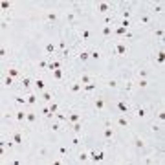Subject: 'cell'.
Wrapping results in <instances>:
<instances>
[{
	"mask_svg": "<svg viewBox=\"0 0 165 165\" xmlns=\"http://www.w3.org/2000/svg\"><path fill=\"white\" fill-rule=\"evenodd\" d=\"M147 75H149L147 70H140V72H138V77H140V79H147Z\"/></svg>",
	"mask_w": 165,
	"mask_h": 165,
	"instance_id": "cell-56",
	"label": "cell"
},
{
	"mask_svg": "<svg viewBox=\"0 0 165 165\" xmlns=\"http://www.w3.org/2000/svg\"><path fill=\"white\" fill-rule=\"evenodd\" d=\"M90 59H96V61H99V59H101V50H97V48L90 50Z\"/></svg>",
	"mask_w": 165,
	"mask_h": 165,
	"instance_id": "cell-33",
	"label": "cell"
},
{
	"mask_svg": "<svg viewBox=\"0 0 165 165\" xmlns=\"http://www.w3.org/2000/svg\"><path fill=\"white\" fill-rule=\"evenodd\" d=\"M77 59L81 62H86L88 59H90V50H81L79 53H77Z\"/></svg>",
	"mask_w": 165,
	"mask_h": 165,
	"instance_id": "cell-21",
	"label": "cell"
},
{
	"mask_svg": "<svg viewBox=\"0 0 165 165\" xmlns=\"http://www.w3.org/2000/svg\"><path fill=\"white\" fill-rule=\"evenodd\" d=\"M150 22H152V17H150L149 13H143V15L138 17V24H140V26H149Z\"/></svg>",
	"mask_w": 165,
	"mask_h": 165,
	"instance_id": "cell-10",
	"label": "cell"
},
{
	"mask_svg": "<svg viewBox=\"0 0 165 165\" xmlns=\"http://www.w3.org/2000/svg\"><path fill=\"white\" fill-rule=\"evenodd\" d=\"M7 75L13 77V79H17V77H20V70H19L17 66H9V68H7Z\"/></svg>",
	"mask_w": 165,
	"mask_h": 165,
	"instance_id": "cell-20",
	"label": "cell"
},
{
	"mask_svg": "<svg viewBox=\"0 0 165 165\" xmlns=\"http://www.w3.org/2000/svg\"><path fill=\"white\" fill-rule=\"evenodd\" d=\"M154 11L156 13H163V4L160 2V4H154Z\"/></svg>",
	"mask_w": 165,
	"mask_h": 165,
	"instance_id": "cell-54",
	"label": "cell"
},
{
	"mask_svg": "<svg viewBox=\"0 0 165 165\" xmlns=\"http://www.w3.org/2000/svg\"><path fill=\"white\" fill-rule=\"evenodd\" d=\"M79 39H81V41H90V39H92V31H90L88 28H82L81 31H79Z\"/></svg>",
	"mask_w": 165,
	"mask_h": 165,
	"instance_id": "cell-18",
	"label": "cell"
},
{
	"mask_svg": "<svg viewBox=\"0 0 165 165\" xmlns=\"http://www.w3.org/2000/svg\"><path fill=\"white\" fill-rule=\"evenodd\" d=\"M37 119H39V114L37 112H33V110H29L28 114H26V121L29 125H33V123H37Z\"/></svg>",
	"mask_w": 165,
	"mask_h": 165,
	"instance_id": "cell-15",
	"label": "cell"
},
{
	"mask_svg": "<svg viewBox=\"0 0 165 165\" xmlns=\"http://www.w3.org/2000/svg\"><path fill=\"white\" fill-rule=\"evenodd\" d=\"M53 97H55V92H50V90H44V92H42V99H44L46 103H51Z\"/></svg>",
	"mask_w": 165,
	"mask_h": 165,
	"instance_id": "cell-22",
	"label": "cell"
},
{
	"mask_svg": "<svg viewBox=\"0 0 165 165\" xmlns=\"http://www.w3.org/2000/svg\"><path fill=\"white\" fill-rule=\"evenodd\" d=\"M11 140H13L17 145H20V143H24V134H22L20 130H15V132L11 134Z\"/></svg>",
	"mask_w": 165,
	"mask_h": 165,
	"instance_id": "cell-16",
	"label": "cell"
},
{
	"mask_svg": "<svg viewBox=\"0 0 165 165\" xmlns=\"http://www.w3.org/2000/svg\"><path fill=\"white\" fill-rule=\"evenodd\" d=\"M116 123L119 125L121 128H128V127H130V119H128L127 116H119V118L116 119Z\"/></svg>",
	"mask_w": 165,
	"mask_h": 165,
	"instance_id": "cell-14",
	"label": "cell"
},
{
	"mask_svg": "<svg viewBox=\"0 0 165 165\" xmlns=\"http://www.w3.org/2000/svg\"><path fill=\"white\" fill-rule=\"evenodd\" d=\"M13 81H15L13 77H9V75H6V77H4V86H7V88H11V86H13Z\"/></svg>",
	"mask_w": 165,
	"mask_h": 165,
	"instance_id": "cell-44",
	"label": "cell"
},
{
	"mask_svg": "<svg viewBox=\"0 0 165 165\" xmlns=\"http://www.w3.org/2000/svg\"><path fill=\"white\" fill-rule=\"evenodd\" d=\"M156 62H158L160 66L165 62V53H163V50H160V51H158V55H156Z\"/></svg>",
	"mask_w": 165,
	"mask_h": 165,
	"instance_id": "cell-39",
	"label": "cell"
},
{
	"mask_svg": "<svg viewBox=\"0 0 165 165\" xmlns=\"http://www.w3.org/2000/svg\"><path fill=\"white\" fill-rule=\"evenodd\" d=\"M132 112H134V116H136V118L143 119V118H147V112H149V110H147V106H145V105H138V106H134V110H132Z\"/></svg>",
	"mask_w": 165,
	"mask_h": 165,
	"instance_id": "cell-5",
	"label": "cell"
},
{
	"mask_svg": "<svg viewBox=\"0 0 165 165\" xmlns=\"http://www.w3.org/2000/svg\"><path fill=\"white\" fill-rule=\"evenodd\" d=\"M77 81L81 82V84H88V82H92V75H88V74H82Z\"/></svg>",
	"mask_w": 165,
	"mask_h": 165,
	"instance_id": "cell-35",
	"label": "cell"
},
{
	"mask_svg": "<svg viewBox=\"0 0 165 165\" xmlns=\"http://www.w3.org/2000/svg\"><path fill=\"white\" fill-rule=\"evenodd\" d=\"M51 77H53L55 81H62V77H64V72H62V68L53 70V72H51Z\"/></svg>",
	"mask_w": 165,
	"mask_h": 165,
	"instance_id": "cell-25",
	"label": "cell"
},
{
	"mask_svg": "<svg viewBox=\"0 0 165 165\" xmlns=\"http://www.w3.org/2000/svg\"><path fill=\"white\" fill-rule=\"evenodd\" d=\"M119 26H121V28H125V29H128V28L132 26V22H130V20H123V19H121V22H119Z\"/></svg>",
	"mask_w": 165,
	"mask_h": 165,
	"instance_id": "cell-52",
	"label": "cell"
},
{
	"mask_svg": "<svg viewBox=\"0 0 165 165\" xmlns=\"http://www.w3.org/2000/svg\"><path fill=\"white\" fill-rule=\"evenodd\" d=\"M128 29H125V28H121V26H118L116 29H112V35H116V37H125V33H127Z\"/></svg>",
	"mask_w": 165,
	"mask_h": 165,
	"instance_id": "cell-28",
	"label": "cell"
},
{
	"mask_svg": "<svg viewBox=\"0 0 165 165\" xmlns=\"http://www.w3.org/2000/svg\"><path fill=\"white\" fill-rule=\"evenodd\" d=\"M0 9H2V11H9V9H11V4H9L7 0H4V2H0Z\"/></svg>",
	"mask_w": 165,
	"mask_h": 165,
	"instance_id": "cell-45",
	"label": "cell"
},
{
	"mask_svg": "<svg viewBox=\"0 0 165 165\" xmlns=\"http://www.w3.org/2000/svg\"><path fill=\"white\" fill-rule=\"evenodd\" d=\"M105 108H106L105 97H96V101H94V110H96V112H103Z\"/></svg>",
	"mask_w": 165,
	"mask_h": 165,
	"instance_id": "cell-7",
	"label": "cell"
},
{
	"mask_svg": "<svg viewBox=\"0 0 165 165\" xmlns=\"http://www.w3.org/2000/svg\"><path fill=\"white\" fill-rule=\"evenodd\" d=\"M97 88V82H88V84H82V92H86V94H90V92H94Z\"/></svg>",
	"mask_w": 165,
	"mask_h": 165,
	"instance_id": "cell-24",
	"label": "cell"
},
{
	"mask_svg": "<svg viewBox=\"0 0 165 165\" xmlns=\"http://www.w3.org/2000/svg\"><path fill=\"white\" fill-rule=\"evenodd\" d=\"M81 143H82L81 136H79V134H75V138H72V147H79Z\"/></svg>",
	"mask_w": 165,
	"mask_h": 165,
	"instance_id": "cell-42",
	"label": "cell"
},
{
	"mask_svg": "<svg viewBox=\"0 0 165 165\" xmlns=\"http://www.w3.org/2000/svg\"><path fill=\"white\" fill-rule=\"evenodd\" d=\"M149 128H150V132H162V125L160 123H150Z\"/></svg>",
	"mask_w": 165,
	"mask_h": 165,
	"instance_id": "cell-41",
	"label": "cell"
},
{
	"mask_svg": "<svg viewBox=\"0 0 165 165\" xmlns=\"http://www.w3.org/2000/svg\"><path fill=\"white\" fill-rule=\"evenodd\" d=\"M116 112H118L119 116H127L128 112H132L130 103H128L125 97H119V99H118V103H116Z\"/></svg>",
	"mask_w": 165,
	"mask_h": 165,
	"instance_id": "cell-1",
	"label": "cell"
},
{
	"mask_svg": "<svg viewBox=\"0 0 165 165\" xmlns=\"http://www.w3.org/2000/svg\"><path fill=\"white\" fill-rule=\"evenodd\" d=\"M105 127H112V119H105Z\"/></svg>",
	"mask_w": 165,
	"mask_h": 165,
	"instance_id": "cell-60",
	"label": "cell"
},
{
	"mask_svg": "<svg viewBox=\"0 0 165 165\" xmlns=\"http://www.w3.org/2000/svg\"><path fill=\"white\" fill-rule=\"evenodd\" d=\"M26 99H28V105H29V106H35L37 101H39V96H37V94H28Z\"/></svg>",
	"mask_w": 165,
	"mask_h": 165,
	"instance_id": "cell-23",
	"label": "cell"
},
{
	"mask_svg": "<svg viewBox=\"0 0 165 165\" xmlns=\"http://www.w3.org/2000/svg\"><path fill=\"white\" fill-rule=\"evenodd\" d=\"M39 154H41V156H46V154H48V150H46V149H41V152H39Z\"/></svg>",
	"mask_w": 165,
	"mask_h": 165,
	"instance_id": "cell-61",
	"label": "cell"
},
{
	"mask_svg": "<svg viewBox=\"0 0 165 165\" xmlns=\"http://www.w3.org/2000/svg\"><path fill=\"white\" fill-rule=\"evenodd\" d=\"M59 53H61L62 59H68V57H70V53H72V48L68 46V48H64V50H62V51H59Z\"/></svg>",
	"mask_w": 165,
	"mask_h": 165,
	"instance_id": "cell-43",
	"label": "cell"
},
{
	"mask_svg": "<svg viewBox=\"0 0 165 165\" xmlns=\"http://www.w3.org/2000/svg\"><path fill=\"white\" fill-rule=\"evenodd\" d=\"M46 19H48V22H57V13H51V11H50V13L46 15Z\"/></svg>",
	"mask_w": 165,
	"mask_h": 165,
	"instance_id": "cell-49",
	"label": "cell"
},
{
	"mask_svg": "<svg viewBox=\"0 0 165 165\" xmlns=\"http://www.w3.org/2000/svg\"><path fill=\"white\" fill-rule=\"evenodd\" d=\"M50 128H51L53 132H61V130H62V125L57 121V123H51V125H50Z\"/></svg>",
	"mask_w": 165,
	"mask_h": 165,
	"instance_id": "cell-47",
	"label": "cell"
},
{
	"mask_svg": "<svg viewBox=\"0 0 165 165\" xmlns=\"http://www.w3.org/2000/svg\"><path fill=\"white\" fill-rule=\"evenodd\" d=\"M145 140L143 138H136V140H134V147H136V149H145Z\"/></svg>",
	"mask_w": 165,
	"mask_h": 165,
	"instance_id": "cell-37",
	"label": "cell"
},
{
	"mask_svg": "<svg viewBox=\"0 0 165 165\" xmlns=\"http://www.w3.org/2000/svg\"><path fill=\"white\" fill-rule=\"evenodd\" d=\"M68 90H70L72 94H75V96H77V94H81V92H82V84L79 81H72L70 84H68Z\"/></svg>",
	"mask_w": 165,
	"mask_h": 165,
	"instance_id": "cell-8",
	"label": "cell"
},
{
	"mask_svg": "<svg viewBox=\"0 0 165 165\" xmlns=\"http://www.w3.org/2000/svg\"><path fill=\"white\" fill-rule=\"evenodd\" d=\"M132 86H134V82L130 81V79H127V81L123 82V92H127V94H128V92L132 90Z\"/></svg>",
	"mask_w": 165,
	"mask_h": 165,
	"instance_id": "cell-38",
	"label": "cell"
},
{
	"mask_svg": "<svg viewBox=\"0 0 165 165\" xmlns=\"http://www.w3.org/2000/svg\"><path fill=\"white\" fill-rule=\"evenodd\" d=\"M121 17H123V20H130V17H132V9H130V7H125L123 11H121Z\"/></svg>",
	"mask_w": 165,
	"mask_h": 165,
	"instance_id": "cell-36",
	"label": "cell"
},
{
	"mask_svg": "<svg viewBox=\"0 0 165 165\" xmlns=\"http://www.w3.org/2000/svg\"><path fill=\"white\" fill-rule=\"evenodd\" d=\"M103 136H105V140H106L108 143H112V140H114V130H112V127H105Z\"/></svg>",
	"mask_w": 165,
	"mask_h": 165,
	"instance_id": "cell-17",
	"label": "cell"
},
{
	"mask_svg": "<svg viewBox=\"0 0 165 165\" xmlns=\"http://www.w3.org/2000/svg\"><path fill=\"white\" fill-rule=\"evenodd\" d=\"M48 64H50L48 59H41V61L37 62V70H48Z\"/></svg>",
	"mask_w": 165,
	"mask_h": 165,
	"instance_id": "cell-34",
	"label": "cell"
},
{
	"mask_svg": "<svg viewBox=\"0 0 165 165\" xmlns=\"http://www.w3.org/2000/svg\"><path fill=\"white\" fill-rule=\"evenodd\" d=\"M106 86H108V88H118V81H116V79H108V81H106Z\"/></svg>",
	"mask_w": 165,
	"mask_h": 165,
	"instance_id": "cell-51",
	"label": "cell"
},
{
	"mask_svg": "<svg viewBox=\"0 0 165 165\" xmlns=\"http://www.w3.org/2000/svg\"><path fill=\"white\" fill-rule=\"evenodd\" d=\"M57 68H62L61 61H57V59H55V61H50V64H48V70H50V72H53V70H57Z\"/></svg>",
	"mask_w": 165,
	"mask_h": 165,
	"instance_id": "cell-27",
	"label": "cell"
},
{
	"mask_svg": "<svg viewBox=\"0 0 165 165\" xmlns=\"http://www.w3.org/2000/svg\"><path fill=\"white\" fill-rule=\"evenodd\" d=\"M96 11H97L99 15H110L112 4H108V2H97V4H96Z\"/></svg>",
	"mask_w": 165,
	"mask_h": 165,
	"instance_id": "cell-3",
	"label": "cell"
},
{
	"mask_svg": "<svg viewBox=\"0 0 165 165\" xmlns=\"http://www.w3.org/2000/svg\"><path fill=\"white\" fill-rule=\"evenodd\" d=\"M112 29H114V28H110V26H103V28H101V35H103L105 39L112 37Z\"/></svg>",
	"mask_w": 165,
	"mask_h": 165,
	"instance_id": "cell-31",
	"label": "cell"
},
{
	"mask_svg": "<svg viewBox=\"0 0 165 165\" xmlns=\"http://www.w3.org/2000/svg\"><path fill=\"white\" fill-rule=\"evenodd\" d=\"M154 37H158V39H163V28H158V29H154Z\"/></svg>",
	"mask_w": 165,
	"mask_h": 165,
	"instance_id": "cell-50",
	"label": "cell"
},
{
	"mask_svg": "<svg viewBox=\"0 0 165 165\" xmlns=\"http://www.w3.org/2000/svg\"><path fill=\"white\" fill-rule=\"evenodd\" d=\"M13 101L19 105V106H26V105H28V99H26L24 96H15V97H13Z\"/></svg>",
	"mask_w": 165,
	"mask_h": 165,
	"instance_id": "cell-29",
	"label": "cell"
},
{
	"mask_svg": "<svg viewBox=\"0 0 165 165\" xmlns=\"http://www.w3.org/2000/svg\"><path fill=\"white\" fill-rule=\"evenodd\" d=\"M101 24H103V26H110V28H114V26H116V22H114V17H112V15H105L103 19H101Z\"/></svg>",
	"mask_w": 165,
	"mask_h": 165,
	"instance_id": "cell-19",
	"label": "cell"
},
{
	"mask_svg": "<svg viewBox=\"0 0 165 165\" xmlns=\"http://www.w3.org/2000/svg\"><path fill=\"white\" fill-rule=\"evenodd\" d=\"M156 116H158V119H160L162 123L165 121V112H163V110H158V114H156Z\"/></svg>",
	"mask_w": 165,
	"mask_h": 165,
	"instance_id": "cell-57",
	"label": "cell"
},
{
	"mask_svg": "<svg viewBox=\"0 0 165 165\" xmlns=\"http://www.w3.org/2000/svg\"><path fill=\"white\" fill-rule=\"evenodd\" d=\"M48 106H50V110L55 114V112H59V103L57 101H51V103H48Z\"/></svg>",
	"mask_w": 165,
	"mask_h": 165,
	"instance_id": "cell-46",
	"label": "cell"
},
{
	"mask_svg": "<svg viewBox=\"0 0 165 165\" xmlns=\"http://www.w3.org/2000/svg\"><path fill=\"white\" fill-rule=\"evenodd\" d=\"M64 48H66V42H64V41H61V42H59V46H57V51H62Z\"/></svg>",
	"mask_w": 165,
	"mask_h": 165,
	"instance_id": "cell-58",
	"label": "cell"
},
{
	"mask_svg": "<svg viewBox=\"0 0 165 165\" xmlns=\"http://www.w3.org/2000/svg\"><path fill=\"white\" fill-rule=\"evenodd\" d=\"M88 160H90L88 152H81V154H79V162H88Z\"/></svg>",
	"mask_w": 165,
	"mask_h": 165,
	"instance_id": "cell-53",
	"label": "cell"
},
{
	"mask_svg": "<svg viewBox=\"0 0 165 165\" xmlns=\"http://www.w3.org/2000/svg\"><path fill=\"white\" fill-rule=\"evenodd\" d=\"M55 53H59V51H57V46H55L53 42H48V44L44 46V55H46V57H51V55H55Z\"/></svg>",
	"mask_w": 165,
	"mask_h": 165,
	"instance_id": "cell-6",
	"label": "cell"
},
{
	"mask_svg": "<svg viewBox=\"0 0 165 165\" xmlns=\"http://www.w3.org/2000/svg\"><path fill=\"white\" fill-rule=\"evenodd\" d=\"M138 86H140V88H147V86H149V81H147V79H140V81H138Z\"/></svg>",
	"mask_w": 165,
	"mask_h": 165,
	"instance_id": "cell-55",
	"label": "cell"
},
{
	"mask_svg": "<svg viewBox=\"0 0 165 165\" xmlns=\"http://www.w3.org/2000/svg\"><path fill=\"white\" fill-rule=\"evenodd\" d=\"M132 37H134V33H130V31H127V33H125V37H123V39H132Z\"/></svg>",
	"mask_w": 165,
	"mask_h": 165,
	"instance_id": "cell-59",
	"label": "cell"
},
{
	"mask_svg": "<svg viewBox=\"0 0 165 165\" xmlns=\"http://www.w3.org/2000/svg\"><path fill=\"white\" fill-rule=\"evenodd\" d=\"M70 127H72V130H74L75 134H79V136L82 134V123H81V121H77V123H72Z\"/></svg>",
	"mask_w": 165,
	"mask_h": 165,
	"instance_id": "cell-30",
	"label": "cell"
},
{
	"mask_svg": "<svg viewBox=\"0 0 165 165\" xmlns=\"http://www.w3.org/2000/svg\"><path fill=\"white\" fill-rule=\"evenodd\" d=\"M68 152H70V149H68V147H64V145H59V147H57V154H59L61 158H66V156H68Z\"/></svg>",
	"mask_w": 165,
	"mask_h": 165,
	"instance_id": "cell-26",
	"label": "cell"
},
{
	"mask_svg": "<svg viewBox=\"0 0 165 165\" xmlns=\"http://www.w3.org/2000/svg\"><path fill=\"white\" fill-rule=\"evenodd\" d=\"M66 20L70 22V24H74V22L77 20V15H75L74 11H68V13H66Z\"/></svg>",
	"mask_w": 165,
	"mask_h": 165,
	"instance_id": "cell-40",
	"label": "cell"
},
{
	"mask_svg": "<svg viewBox=\"0 0 165 165\" xmlns=\"http://www.w3.org/2000/svg\"><path fill=\"white\" fill-rule=\"evenodd\" d=\"M42 116H44V118H46V119H51V118H53V116H55V114H53V112H51V110H50V106H42Z\"/></svg>",
	"mask_w": 165,
	"mask_h": 165,
	"instance_id": "cell-32",
	"label": "cell"
},
{
	"mask_svg": "<svg viewBox=\"0 0 165 165\" xmlns=\"http://www.w3.org/2000/svg\"><path fill=\"white\" fill-rule=\"evenodd\" d=\"M128 53V46L127 42H116L112 46V55H119V57H125Z\"/></svg>",
	"mask_w": 165,
	"mask_h": 165,
	"instance_id": "cell-2",
	"label": "cell"
},
{
	"mask_svg": "<svg viewBox=\"0 0 165 165\" xmlns=\"http://www.w3.org/2000/svg\"><path fill=\"white\" fill-rule=\"evenodd\" d=\"M77 121H82V116L79 114V112H70L68 114V123H77Z\"/></svg>",
	"mask_w": 165,
	"mask_h": 165,
	"instance_id": "cell-13",
	"label": "cell"
},
{
	"mask_svg": "<svg viewBox=\"0 0 165 165\" xmlns=\"http://www.w3.org/2000/svg\"><path fill=\"white\" fill-rule=\"evenodd\" d=\"M33 86H35L39 92H44V90H46V81H44L42 77H37V79H33Z\"/></svg>",
	"mask_w": 165,
	"mask_h": 165,
	"instance_id": "cell-12",
	"label": "cell"
},
{
	"mask_svg": "<svg viewBox=\"0 0 165 165\" xmlns=\"http://www.w3.org/2000/svg\"><path fill=\"white\" fill-rule=\"evenodd\" d=\"M26 114H28V112H24V110H15V112H13V118H15L17 123H24V121H26Z\"/></svg>",
	"mask_w": 165,
	"mask_h": 165,
	"instance_id": "cell-11",
	"label": "cell"
},
{
	"mask_svg": "<svg viewBox=\"0 0 165 165\" xmlns=\"http://www.w3.org/2000/svg\"><path fill=\"white\" fill-rule=\"evenodd\" d=\"M31 84H33V79H31V77H28V75L20 77V88H22V90H29V88H31Z\"/></svg>",
	"mask_w": 165,
	"mask_h": 165,
	"instance_id": "cell-9",
	"label": "cell"
},
{
	"mask_svg": "<svg viewBox=\"0 0 165 165\" xmlns=\"http://www.w3.org/2000/svg\"><path fill=\"white\" fill-rule=\"evenodd\" d=\"M88 156H90V160L96 162V163H99V162H103L105 160V152L103 150H90Z\"/></svg>",
	"mask_w": 165,
	"mask_h": 165,
	"instance_id": "cell-4",
	"label": "cell"
},
{
	"mask_svg": "<svg viewBox=\"0 0 165 165\" xmlns=\"http://www.w3.org/2000/svg\"><path fill=\"white\" fill-rule=\"evenodd\" d=\"M55 118L59 121H68V114H62V112H55Z\"/></svg>",
	"mask_w": 165,
	"mask_h": 165,
	"instance_id": "cell-48",
	"label": "cell"
}]
</instances>
